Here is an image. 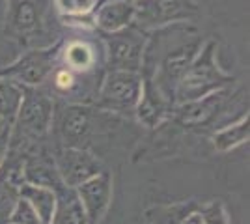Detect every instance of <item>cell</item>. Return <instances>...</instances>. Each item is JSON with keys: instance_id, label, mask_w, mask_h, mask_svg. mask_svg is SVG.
Listing matches in <instances>:
<instances>
[{"instance_id": "1", "label": "cell", "mask_w": 250, "mask_h": 224, "mask_svg": "<svg viewBox=\"0 0 250 224\" xmlns=\"http://www.w3.org/2000/svg\"><path fill=\"white\" fill-rule=\"evenodd\" d=\"M204 45L200 30L190 22H172L147 32L140 77L149 81L172 107L176 88Z\"/></svg>"}, {"instance_id": "2", "label": "cell", "mask_w": 250, "mask_h": 224, "mask_svg": "<svg viewBox=\"0 0 250 224\" xmlns=\"http://www.w3.org/2000/svg\"><path fill=\"white\" fill-rule=\"evenodd\" d=\"M120 123V116L99 110L92 105L62 103L60 107L54 105L51 131L58 140V148H79L90 151L95 140L103 139Z\"/></svg>"}, {"instance_id": "3", "label": "cell", "mask_w": 250, "mask_h": 224, "mask_svg": "<svg viewBox=\"0 0 250 224\" xmlns=\"http://www.w3.org/2000/svg\"><path fill=\"white\" fill-rule=\"evenodd\" d=\"M215 54H217V41L208 40L202 45L200 53L190 62L187 71L183 73L179 84H177L176 96H174L176 105L198 101L202 97H208L219 90L228 88L229 84H233L235 79L220 69L215 60Z\"/></svg>"}, {"instance_id": "4", "label": "cell", "mask_w": 250, "mask_h": 224, "mask_svg": "<svg viewBox=\"0 0 250 224\" xmlns=\"http://www.w3.org/2000/svg\"><path fill=\"white\" fill-rule=\"evenodd\" d=\"M22 86V84H21ZM54 116V96L45 88L22 86V101L11 123L10 140L26 146L47 142Z\"/></svg>"}, {"instance_id": "5", "label": "cell", "mask_w": 250, "mask_h": 224, "mask_svg": "<svg viewBox=\"0 0 250 224\" xmlns=\"http://www.w3.org/2000/svg\"><path fill=\"white\" fill-rule=\"evenodd\" d=\"M142 96L140 73L108 71L101 81L92 107L116 116H135V108Z\"/></svg>"}, {"instance_id": "6", "label": "cell", "mask_w": 250, "mask_h": 224, "mask_svg": "<svg viewBox=\"0 0 250 224\" xmlns=\"http://www.w3.org/2000/svg\"><path fill=\"white\" fill-rule=\"evenodd\" d=\"M63 41H54L47 47H38L24 53L21 58L4 69H0V77L10 79L13 82H19L28 88H42L43 82L49 81L51 73L58 64L60 51H62Z\"/></svg>"}, {"instance_id": "7", "label": "cell", "mask_w": 250, "mask_h": 224, "mask_svg": "<svg viewBox=\"0 0 250 224\" xmlns=\"http://www.w3.org/2000/svg\"><path fill=\"white\" fill-rule=\"evenodd\" d=\"M101 38L104 43V60L108 65L106 67L108 71L140 73L147 32H142L131 24L118 32H101Z\"/></svg>"}, {"instance_id": "8", "label": "cell", "mask_w": 250, "mask_h": 224, "mask_svg": "<svg viewBox=\"0 0 250 224\" xmlns=\"http://www.w3.org/2000/svg\"><path fill=\"white\" fill-rule=\"evenodd\" d=\"M135 6L133 26L142 32H151L172 22H187L200 13L198 4L192 0H135Z\"/></svg>"}, {"instance_id": "9", "label": "cell", "mask_w": 250, "mask_h": 224, "mask_svg": "<svg viewBox=\"0 0 250 224\" xmlns=\"http://www.w3.org/2000/svg\"><path fill=\"white\" fill-rule=\"evenodd\" d=\"M52 157L58 176L65 187L77 189L84 182L104 170L103 161L88 149L79 148H52Z\"/></svg>"}, {"instance_id": "10", "label": "cell", "mask_w": 250, "mask_h": 224, "mask_svg": "<svg viewBox=\"0 0 250 224\" xmlns=\"http://www.w3.org/2000/svg\"><path fill=\"white\" fill-rule=\"evenodd\" d=\"M43 0H6V34L30 45L43 34Z\"/></svg>"}, {"instance_id": "11", "label": "cell", "mask_w": 250, "mask_h": 224, "mask_svg": "<svg viewBox=\"0 0 250 224\" xmlns=\"http://www.w3.org/2000/svg\"><path fill=\"white\" fill-rule=\"evenodd\" d=\"M112 176L108 170L94 176L92 180L79 185L75 192L83 204V209L88 217V224H99L104 219L112 204Z\"/></svg>"}, {"instance_id": "12", "label": "cell", "mask_w": 250, "mask_h": 224, "mask_svg": "<svg viewBox=\"0 0 250 224\" xmlns=\"http://www.w3.org/2000/svg\"><path fill=\"white\" fill-rule=\"evenodd\" d=\"M22 178H24V183L47 187L52 191L63 185L54 164L52 149L47 144H40L28 151L22 166Z\"/></svg>"}, {"instance_id": "13", "label": "cell", "mask_w": 250, "mask_h": 224, "mask_svg": "<svg viewBox=\"0 0 250 224\" xmlns=\"http://www.w3.org/2000/svg\"><path fill=\"white\" fill-rule=\"evenodd\" d=\"M172 110H174V107L159 94L155 86L149 81L142 79V96H140V101L135 108L136 120L147 129H159V125H163L165 122L170 120Z\"/></svg>"}, {"instance_id": "14", "label": "cell", "mask_w": 250, "mask_h": 224, "mask_svg": "<svg viewBox=\"0 0 250 224\" xmlns=\"http://www.w3.org/2000/svg\"><path fill=\"white\" fill-rule=\"evenodd\" d=\"M135 13V0H108L94 10V26L103 34L118 32L133 24Z\"/></svg>"}, {"instance_id": "15", "label": "cell", "mask_w": 250, "mask_h": 224, "mask_svg": "<svg viewBox=\"0 0 250 224\" xmlns=\"http://www.w3.org/2000/svg\"><path fill=\"white\" fill-rule=\"evenodd\" d=\"M54 194H56V205L51 224H88V217L84 213L83 204L75 189L62 185L54 189Z\"/></svg>"}, {"instance_id": "16", "label": "cell", "mask_w": 250, "mask_h": 224, "mask_svg": "<svg viewBox=\"0 0 250 224\" xmlns=\"http://www.w3.org/2000/svg\"><path fill=\"white\" fill-rule=\"evenodd\" d=\"M200 205H202V202H198V200L157 204V205H151L144 211V221H146V224H179L190 213L198 211Z\"/></svg>"}, {"instance_id": "17", "label": "cell", "mask_w": 250, "mask_h": 224, "mask_svg": "<svg viewBox=\"0 0 250 224\" xmlns=\"http://www.w3.org/2000/svg\"><path fill=\"white\" fill-rule=\"evenodd\" d=\"M60 56H62V65L75 73H90L97 67V54L94 47L86 41L75 40V41L63 43Z\"/></svg>"}, {"instance_id": "18", "label": "cell", "mask_w": 250, "mask_h": 224, "mask_svg": "<svg viewBox=\"0 0 250 224\" xmlns=\"http://www.w3.org/2000/svg\"><path fill=\"white\" fill-rule=\"evenodd\" d=\"M19 198L30 204V207L38 213L42 224H51L54 205H56V194H54L52 189L22 183L19 187Z\"/></svg>"}, {"instance_id": "19", "label": "cell", "mask_w": 250, "mask_h": 224, "mask_svg": "<svg viewBox=\"0 0 250 224\" xmlns=\"http://www.w3.org/2000/svg\"><path fill=\"white\" fill-rule=\"evenodd\" d=\"M250 137V120L249 114L243 116L239 122H233L226 127L219 129L211 135V142H213V148L224 153V151H229V149L237 148L241 144L249 142Z\"/></svg>"}, {"instance_id": "20", "label": "cell", "mask_w": 250, "mask_h": 224, "mask_svg": "<svg viewBox=\"0 0 250 224\" xmlns=\"http://www.w3.org/2000/svg\"><path fill=\"white\" fill-rule=\"evenodd\" d=\"M22 101V86L10 79L0 77V118L8 123H13L17 110Z\"/></svg>"}, {"instance_id": "21", "label": "cell", "mask_w": 250, "mask_h": 224, "mask_svg": "<svg viewBox=\"0 0 250 224\" xmlns=\"http://www.w3.org/2000/svg\"><path fill=\"white\" fill-rule=\"evenodd\" d=\"M62 15H90L97 8V0H54Z\"/></svg>"}, {"instance_id": "22", "label": "cell", "mask_w": 250, "mask_h": 224, "mask_svg": "<svg viewBox=\"0 0 250 224\" xmlns=\"http://www.w3.org/2000/svg\"><path fill=\"white\" fill-rule=\"evenodd\" d=\"M10 224H42L38 213L30 207V204L26 200L19 198L17 204L13 205V209L10 211L8 219H6Z\"/></svg>"}, {"instance_id": "23", "label": "cell", "mask_w": 250, "mask_h": 224, "mask_svg": "<svg viewBox=\"0 0 250 224\" xmlns=\"http://www.w3.org/2000/svg\"><path fill=\"white\" fill-rule=\"evenodd\" d=\"M200 213H202V223L204 224H229V217L226 213V207L219 200L217 202L202 204Z\"/></svg>"}, {"instance_id": "24", "label": "cell", "mask_w": 250, "mask_h": 224, "mask_svg": "<svg viewBox=\"0 0 250 224\" xmlns=\"http://www.w3.org/2000/svg\"><path fill=\"white\" fill-rule=\"evenodd\" d=\"M10 133H11V127H8L4 133H0V164L4 163L8 148H10Z\"/></svg>"}, {"instance_id": "25", "label": "cell", "mask_w": 250, "mask_h": 224, "mask_svg": "<svg viewBox=\"0 0 250 224\" xmlns=\"http://www.w3.org/2000/svg\"><path fill=\"white\" fill-rule=\"evenodd\" d=\"M8 127H11L10 123H8L6 120H2V118H0V133H4V131H6Z\"/></svg>"}, {"instance_id": "26", "label": "cell", "mask_w": 250, "mask_h": 224, "mask_svg": "<svg viewBox=\"0 0 250 224\" xmlns=\"http://www.w3.org/2000/svg\"><path fill=\"white\" fill-rule=\"evenodd\" d=\"M4 2H6V0H4Z\"/></svg>"}]
</instances>
